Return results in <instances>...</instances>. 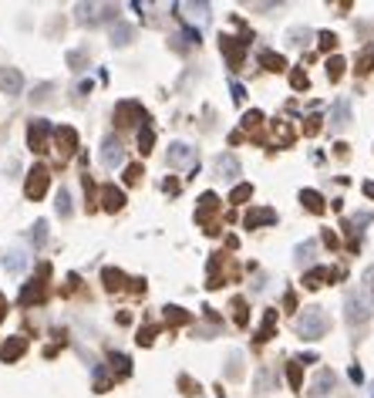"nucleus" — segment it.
<instances>
[{"label":"nucleus","instance_id":"nucleus-1","mask_svg":"<svg viewBox=\"0 0 374 398\" xmlns=\"http://www.w3.org/2000/svg\"><path fill=\"white\" fill-rule=\"evenodd\" d=\"M294 324H297V334L303 341H321L327 334V327H330V318L324 314V307L310 304V307H300V314Z\"/></svg>","mask_w":374,"mask_h":398},{"label":"nucleus","instance_id":"nucleus-2","mask_svg":"<svg viewBox=\"0 0 374 398\" xmlns=\"http://www.w3.org/2000/svg\"><path fill=\"white\" fill-rule=\"evenodd\" d=\"M48 183H51V169L44 162H37L24 179V196L27 199H41V196L48 192Z\"/></svg>","mask_w":374,"mask_h":398},{"label":"nucleus","instance_id":"nucleus-3","mask_svg":"<svg viewBox=\"0 0 374 398\" xmlns=\"http://www.w3.org/2000/svg\"><path fill=\"white\" fill-rule=\"evenodd\" d=\"M344 318H348L350 327H364V324L371 320V307H368V300H364V297H357V293H348V297H344Z\"/></svg>","mask_w":374,"mask_h":398},{"label":"nucleus","instance_id":"nucleus-4","mask_svg":"<svg viewBox=\"0 0 374 398\" xmlns=\"http://www.w3.org/2000/svg\"><path fill=\"white\" fill-rule=\"evenodd\" d=\"M48 135H54L48 118H30V125H27V145H30V152H44L48 149Z\"/></svg>","mask_w":374,"mask_h":398},{"label":"nucleus","instance_id":"nucleus-5","mask_svg":"<svg viewBox=\"0 0 374 398\" xmlns=\"http://www.w3.org/2000/svg\"><path fill=\"white\" fill-rule=\"evenodd\" d=\"M115 122H118V125H139V122L149 125V122H145V108H142V102H132V98L115 105Z\"/></svg>","mask_w":374,"mask_h":398},{"label":"nucleus","instance_id":"nucleus-6","mask_svg":"<svg viewBox=\"0 0 374 398\" xmlns=\"http://www.w3.org/2000/svg\"><path fill=\"white\" fill-rule=\"evenodd\" d=\"M51 273V266L48 264H41L37 266V277L34 280H27L24 284V291H21V304H37V300H44V277Z\"/></svg>","mask_w":374,"mask_h":398},{"label":"nucleus","instance_id":"nucleus-7","mask_svg":"<svg viewBox=\"0 0 374 398\" xmlns=\"http://www.w3.org/2000/svg\"><path fill=\"white\" fill-rule=\"evenodd\" d=\"M54 145H57L61 159H71L78 152V132L71 125H57V129H54Z\"/></svg>","mask_w":374,"mask_h":398},{"label":"nucleus","instance_id":"nucleus-8","mask_svg":"<svg viewBox=\"0 0 374 398\" xmlns=\"http://www.w3.org/2000/svg\"><path fill=\"white\" fill-rule=\"evenodd\" d=\"M0 91H3L7 98H17V95L24 91V75H21V68H0Z\"/></svg>","mask_w":374,"mask_h":398},{"label":"nucleus","instance_id":"nucleus-9","mask_svg":"<svg viewBox=\"0 0 374 398\" xmlns=\"http://www.w3.org/2000/svg\"><path fill=\"white\" fill-rule=\"evenodd\" d=\"M213 169H216V176H220V179H226V183H233L236 176H243V165H240V159H236L233 152H223V156H216Z\"/></svg>","mask_w":374,"mask_h":398},{"label":"nucleus","instance_id":"nucleus-10","mask_svg":"<svg viewBox=\"0 0 374 398\" xmlns=\"http://www.w3.org/2000/svg\"><path fill=\"white\" fill-rule=\"evenodd\" d=\"M122 162H125L122 142H118L115 135H108V138H105V145H101V165H105V169H118Z\"/></svg>","mask_w":374,"mask_h":398},{"label":"nucleus","instance_id":"nucleus-11","mask_svg":"<svg viewBox=\"0 0 374 398\" xmlns=\"http://www.w3.org/2000/svg\"><path fill=\"white\" fill-rule=\"evenodd\" d=\"M193 159H196V149L186 145V142H172L169 152H166V165L169 169H182V165H189Z\"/></svg>","mask_w":374,"mask_h":398},{"label":"nucleus","instance_id":"nucleus-12","mask_svg":"<svg viewBox=\"0 0 374 398\" xmlns=\"http://www.w3.org/2000/svg\"><path fill=\"white\" fill-rule=\"evenodd\" d=\"M334 388H337V374L330 372V368H321V372H317V378L310 381V392H307V395L324 398V395H330Z\"/></svg>","mask_w":374,"mask_h":398},{"label":"nucleus","instance_id":"nucleus-13","mask_svg":"<svg viewBox=\"0 0 374 398\" xmlns=\"http://www.w3.org/2000/svg\"><path fill=\"white\" fill-rule=\"evenodd\" d=\"M24 351H27V338L14 334V338H7L3 347H0V361H3V365H14L17 358H24Z\"/></svg>","mask_w":374,"mask_h":398},{"label":"nucleus","instance_id":"nucleus-14","mask_svg":"<svg viewBox=\"0 0 374 398\" xmlns=\"http://www.w3.org/2000/svg\"><path fill=\"white\" fill-rule=\"evenodd\" d=\"M243 44H247V41L229 37V34H223V37H220V51L229 57V68H240V64H243Z\"/></svg>","mask_w":374,"mask_h":398},{"label":"nucleus","instance_id":"nucleus-15","mask_svg":"<svg viewBox=\"0 0 374 398\" xmlns=\"http://www.w3.org/2000/svg\"><path fill=\"white\" fill-rule=\"evenodd\" d=\"M274 223H276V210H270V206H263V210H249L247 216H243V226H247V230L274 226Z\"/></svg>","mask_w":374,"mask_h":398},{"label":"nucleus","instance_id":"nucleus-16","mask_svg":"<svg viewBox=\"0 0 374 398\" xmlns=\"http://www.w3.org/2000/svg\"><path fill=\"white\" fill-rule=\"evenodd\" d=\"M125 206V189H118V186H101V210L105 212H118Z\"/></svg>","mask_w":374,"mask_h":398},{"label":"nucleus","instance_id":"nucleus-17","mask_svg":"<svg viewBox=\"0 0 374 398\" xmlns=\"http://www.w3.org/2000/svg\"><path fill=\"white\" fill-rule=\"evenodd\" d=\"M348 122H350V102L348 98H337L334 108H330V129L341 132V129H348Z\"/></svg>","mask_w":374,"mask_h":398},{"label":"nucleus","instance_id":"nucleus-18","mask_svg":"<svg viewBox=\"0 0 374 398\" xmlns=\"http://www.w3.org/2000/svg\"><path fill=\"white\" fill-rule=\"evenodd\" d=\"M216 210H220V199H216V192H202V196H199V206H196V223H202V226H206V223H209V216H213Z\"/></svg>","mask_w":374,"mask_h":398},{"label":"nucleus","instance_id":"nucleus-19","mask_svg":"<svg viewBox=\"0 0 374 398\" xmlns=\"http://www.w3.org/2000/svg\"><path fill=\"white\" fill-rule=\"evenodd\" d=\"M330 277H334V270H330V266H310V270L303 273V287H310V291H314V287H321V284L330 280Z\"/></svg>","mask_w":374,"mask_h":398},{"label":"nucleus","instance_id":"nucleus-20","mask_svg":"<svg viewBox=\"0 0 374 398\" xmlns=\"http://www.w3.org/2000/svg\"><path fill=\"white\" fill-rule=\"evenodd\" d=\"M132 37H135V27L132 24H122V21H118V24L112 27V44H115V48H128Z\"/></svg>","mask_w":374,"mask_h":398},{"label":"nucleus","instance_id":"nucleus-21","mask_svg":"<svg viewBox=\"0 0 374 398\" xmlns=\"http://www.w3.org/2000/svg\"><path fill=\"white\" fill-rule=\"evenodd\" d=\"M300 203H303L310 212H317V216L324 212V196H321L317 189H300Z\"/></svg>","mask_w":374,"mask_h":398},{"label":"nucleus","instance_id":"nucleus-22","mask_svg":"<svg viewBox=\"0 0 374 398\" xmlns=\"http://www.w3.org/2000/svg\"><path fill=\"white\" fill-rule=\"evenodd\" d=\"M101 280H105L108 291H122L125 287V273L122 270H115V266H105V270H101Z\"/></svg>","mask_w":374,"mask_h":398},{"label":"nucleus","instance_id":"nucleus-23","mask_svg":"<svg viewBox=\"0 0 374 398\" xmlns=\"http://www.w3.org/2000/svg\"><path fill=\"white\" fill-rule=\"evenodd\" d=\"M54 210H57L61 219H68V216H71V192H68L64 186L57 189V196H54Z\"/></svg>","mask_w":374,"mask_h":398},{"label":"nucleus","instance_id":"nucleus-24","mask_svg":"<svg viewBox=\"0 0 374 398\" xmlns=\"http://www.w3.org/2000/svg\"><path fill=\"white\" fill-rule=\"evenodd\" d=\"M260 64H263L267 71H283V68H287L283 54H276V51H260Z\"/></svg>","mask_w":374,"mask_h":398},{"label":"nucleus","instance_id":"nucleus-25","mask_svg":"<svg viewBox=\"0 0 374 398\" xmlns=\"http://www.w3.org/2000/svg\"><path fill=\"white\" fill-rule=\"evenodd\" d=\"M274 327H276V311H267L260 331H256V341H270V338H274Z\"/></svg>","mask_w":374,"mask_h":398},{"label":"nucleus","instance_id":"nucleus-26","mask_svg":"<svg viewBox=\"0 0 374 398\" xmlns=\"http://www.w3.org/2000/svg\"><path fill=\"white\" fill-rule=\"evenodd\" d=\"M247 199H253V186H249V183H240V186L229 192V203H233V206H243Z\"/></svg>","mask_w":374,"mask_h":398},{"label":"nucleus","instance_id":"nucleus-27","mask_svg":"<svg viewBox=\"0 0 374 398\" xmlns=\"http://www.w3.org/2000/svg\"><path fill=\"white\" fill-rule=\"evenodd\" d=\"M30 243H34L37 250H41V246L48 243V223H44V219H37V223L30 226Z\"/></svg>","mask_w":374,"mask_h":398},{"label":"nucleus","instance_id":"nucleus-28","mask_svg":"<svg viewBox=\"0 0 374 398\" xmlns=\"http://www.w3.org/2000/svg\"><path fill=\"white\" fill-rule=\"evenodd\" d=\"M152 145H155V132H152V125H142L139 129V149H142V156L152 152Z\"/></svg>","mask_w":374,"mask_h":398},{"label":"nucleus","instance_id":"nucleus-29","mask_svg":"<svg viewBox=\"0 0 374 398\" xmlns=\"http://www.w3.org/2000/svg\"><path fill=\"white\" fill-rule=\"evenodd\" d=\"M341 75H344V57H327V78L330 81H341Z\"/></svg>","mask_w":374,"mask_h":398},{"label":"nucleus","instance_id":"nucleus-30","mask_svg":"<svg viewBox=\"0 0 374 398\" xmlns=\"http://www.w3.org/2000/svg\"><path fill=\"white\" fill-rule=\"evenodd\" d=\"M186 10H193V21H199V24L209 21V3H186Z\"/></svg>","mask_w":374,"mask_h":398},{"label":"nucleus","instance_id":"nucleus-31","mask_svg":"<svg viewBox=\"0 0 374 398\" xmlns=\"http://www.w3.org/2000/svg\"><path fill=\"white\" fill-rule=\"evenodd\" d=\"M287 378H290V388H294V392L303 388V372H300V365H287Z\"/></svg>","mask_w":374,"mask_h":398},{"label":"nucleus","instance_id":"nucleus-32","mask_svg":"<svg viewBox=\"0 0 374 398\" xmlns=\"http://www.w3.org/2000/svg\"><path fill=\"white\" fill-rule=\"evenodd\" d=\"M51 91H54V84H51V81H44V84H37V88H34V95H30V102H37V105H41V102H48V95Z\"/></svg>","mask_w":374,"mask_h":398},{"label":"nucleus","instance_id":"nucleus-33","mask_svg":"<svg viewBox=\"0 0 374 398\" xmlns=\"http://www.w3.org/2000/svg\"><path fill=\"white\" fill-rule=\"evenodd\" d=\"M267 392H270V372L260 368L256 372V395H267Z\"/></svg>","mask_w":374,"mask_h":398},{"label":"nucleus","instance_id":"nucleus-34","mask_svg":"<svg viewBox=\"0 0 374 398\" xmlns=\"http://www.w3.org/2000/svg\"><path fill=\"white\" fill-rule=\"evenodd\" d=\"M260 122H263V111H256V108H249L243 115V129H260Z\"/></svg>","mask_w":374,"mask_h":398},{"label":"nucleus","instance_id":"nucleus-35","mask_svg":"<svg viewBox=\"0 0 374 398\" xmlns=\"http://www.w3.org/2000/svg\"><path fill=\"white\" fill-rule=\"evenodd\" d=\"M166 320H169V324H186L189 314H186L182 307H166Z\"/></svg>","mask_w":374,"mask_h":398},{"label":"nucleus","instance_id":"nucleus-36","mask_svg":"<svg viewBox=\"0 0 374 398\" xmlns=\"http://www.w3.org/2000/svg\"><path fill=\"white\" fill-rule=\"evenodd\" d=\"M68 64H71L75 71H81V68L88 64V54L84 51H68Z\"/></svg>","mask_w":374,"mask_h":398},{"label":"nucleus","instance_id":"nucleus-37","mask_svg":"<svg viewBox=\"0 0 374 398\" xmlns=\"http://www.w3.org/2000/svg\"><path fill=\"white\" fill-rule=\"evenodd\" d=\"M3 266H7V270H21V266H24V253H17V250L7 253V257H3Z\"/></svg>","mask_w":374,"mask_h":398},{"label":"nucleus","instance_id":"nucleus-38","mask_svg":"<svg viewBox=\"0 0 374 398\" xmlns=\"http://www.w3.org/2000/svg\"><path fill=\"white\" fill-rule=\"evenodd\" d=\"M139 179H142V165H128L125 169V186H135Z\"/></svg>","mask_w":374,"mask_h":398},{"label":"nucleus","instance_id":"nucleus-39","mask_svg":"<svg viewBox=\"0 0 374 398\" xmlns=\"http://www.w3.org/2000/svg\"><path fill=\"white\" fill-rule=\"evenodd\" d=\"M317 41H321V48H324V51H330V48L337 44V34H330V30H321V34H317Z\"/></svg>","mask_w":374,"mask_h":398},{"label":"nucleus","instance_id":"nucleus-40","mask_svg":"<svg viewBox=\"0 0 374 398\" xmlns=\"http://www.w3.org/2000/svg\"><path fill=\"white\" fill-rule=\"evenodd\" d=\"M290 84H294L297 91H303V88H307L310 81H307V75H303V71H290Z\"/></svg>","mask_w":374,"mask_h":398},{"label":"nucleus","instance_id":"nucleus-41","mask_svg":"<svg viewBox=\"0 0 374 398\" xmlns=\"http://www.w3.org/2000/svg\"><path fill=\"white\" fill-rule=\"evenodd\" d=\"M233 307H236V324H247V311H243V307H247V300H243V297H236V300H233Z\"/></svg>","mask_w":374,"mask_h":398},{"label":"nucleus","instance_id":"nucleus-42","mask_svg":"<svg viewBox=\"0 0 374 398\" xmlns=\"http://www.w3.org/2000/svg\"><path fill=\"white\" fill-rule=\"evenodd\" d=\"M303 132L317 135V132H321V118H317V115H310V118H307V125H303Z\"/></svg>","mask_w":374,"mask_h":398},{"label":"nucleus","instance_id":"nucleus-43","mask_svg":"<svg viewBox=\"0 0 374 398\" xmlns=\"http://www.w3.org/2000/svg\"><path fill=\"white\" fill-rule=\"evenodd\" d=\"M371 64H374V48L361 54V68H357V71H371Z\"/></svg>","mask_w":374,"mask_h":398},{"label":"nucleus","instance_id":"nucleus-44","mask_svg":"<svg viewBox=\"0 0 374 398\" xmlns=\"http://www.w3.org/2000/svg\"><path fill=\"white\" fill-rule=\"evenodd\" d=\"M179 385H182V388H186V395H199V385H193V381H189V378H186V374H182V378H179Z\"/></svg>","mask_w":374,"mask_h":398},{"label":"nucleus","instance_id":"nucleus-45","mask_svg":"<svg viewBox=\"0 0 374 398\" xmlns=\"http://www.w3.org/2000/svg\"><path fill=\"white\" fill-rule=\"evenodd\" d=\"M155 341V327H145V331H139V345H152Z\"/></svg>","mask_w":374,"mask_h":398},{"label":"nucleus","instance_id":"nucleus-46","mask_svg":"<svg viewBox=\"0 0 374 398\" xmlns=\"http://www.w3.org/2000/svg\"><path fill=\"white\" fill-rule=\"evenodd\" d=\"M314 253V243H303V246H297V260L303 264V257H310Z\"/></svg>","mask_w":374,"mask_h":398},{"label":"nucleus","instance_id":"nucleus-47","mask_svg":"<svg viewBox=\"0 0 374 398\" xmlns=\"http://www.w3.org/2000/svg\"><path fill=\"white\" fill-rule=\"evenodd\" d=\"M182 34H186V41H189V44H199V30H196V27H186Z\"/></svg>","mask_w":374,"mask_h":398},{"label":"nucleus","instance_id":"nucleus-48","mask_svg":"<svg viewBox=\"0 0 374 398\" xmlns=\"http://www.w3.org/2000/svg\"><path fill=\"white\" fill-rule=\"evenodd\" d=\"M229 88H233V98H236V102H243V98H247V91H243V84H236V81H233Z\"/></svg>","mask_w":374,"mask_h":398},{"label":"nucleus","instance_id":"nucleus-49","mask_svg":"<svg viewBox=\"0 0 374 398\" xmlns=\"http://www.w3.org/2000/svg\"><path fill=\"white\" fill-rule=\"evenodd\" d=\"M364 196H371L374 199V183H364Z\"/></svg>","mask_w":374,"mask_h":398},{"label":"nucleus","instance_id":"nucleus-50","mask_svg":"<svg viewBox=\"0 0 374 398\" xmlns=\"http://www.w3.org/2000/svg\"><path fill=\"white\" fill-rule=\"evenodd\" d=\"M371 398H374V388H371Z\"/></svg>","mask_w":374,"mask_h":398}]
</instances>
